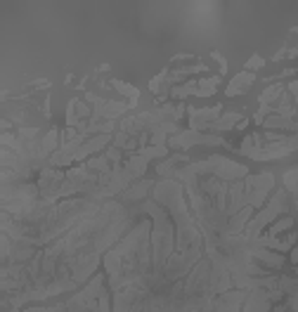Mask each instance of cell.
I'll use <instances>...</instances> for the list:
<instances>
[{"mask_svg":"<svg viewBox=\"0 0 298 312\" xmlns=\"http://www.w3.org/2000/svg\"><path fill=\"white\" fill-rule=\"evenodd\" d=\"M284 211H286V194L279 190L270 199V204L265 206L256 217H251V222L246 225V230H244V239L246 241H256L258 237H260V232L265 230L279 213H284Z\"/></svg>","mask_w":298,"mask_h":312,"instance_id":"6da1fadb","label":"cell"},{"mask_svg":"<svg viewBox=\"0 0 298 312\" xmlns=\"http://www.w3.org/2000/svg\"><path fill=\"white\" fill-rule=\"evenodd\" d=\"M168 144L175 149H185L192 144H225V140L218 135H201L199 130H185V133H177L175 137H171Z\"/></svg>","mask_w":298,"mask_h":312,"instance_id":"7a4b0ae2","label":"cell"},{"mask_svg":"<svg viewBox=\"0 0 298 312\" xmlns=\"http://www.w3.org/2000/svg\"><path fill=\"white\" fill-rule=\"evenodd\" d=\"M294 244H298V237L296 234H286L284 239L279 237H268V234H260L256 239V246H263V248H270V251H277V253H286L291 251Z\"/></svg>","mask_w":298,"mask_h":312,"instance_id":"3957f363","label":"cell"},{"mask_svg":"<svg viewBox=\"0 0 298 312\" xmlns=\"http://www.w3.org/2000/svg\"><path fill=\"white\" fill-rule=\"evenodd\" d=\"M218 116H220V107L190 109V125H192V130H203V128H208L213 121H218Z\"/></svg>","mask_w":298,"mask_h":312,"instance_id":"277c9868","label":"cell"},{"mask_svg":"<svg viewBox=\"0 0 298 312\" xmlns=\"http://www.w3.org/2000/svg\"><path fill=\"white\" fill-rule=\"evenodd\" d=\"M251 258H256L258 263H263L265 267H272V270H279L284 265V256L282 253L270 251V248H263V246H253L251 248Z\"/></svg>","mask_w":298,"mask_h":312,"instance_id":"5b68a950","label":"cell"},{"mask_svg":"<svg viewBox=\"0 0 298 312\" xmlns=\"http://www.w3.org/2000/svg\"><path fill=\"white\" fill-rule=\"evenodd\" d=\"M251 216H253V206H244L239 213H234L230 220V225H227V234L234 237V234H242L246 230V225L251 222Z\"/></svg>","mask_w":298,"mask_h":312,"instance_id":"8992f818","label":"cell"},{"mask_svg":"<svg viewBox=\"0 0 298 312\" xmlns=\"http://www.w3.org/2000/svg\"><path fill=\"white\" fill-rule=\"evenodd\" d=\"M253 81H256V76L251 73V71H242L239 76H234L230 81V85H227V97H234V95H242V93H246L248 90V85H253Z\"/></svg>","mask_w":298,"mask_h":312,"instance_id":"52a82bcc","label":"cell"},{"mask_svg":"<svg viewBox=\"0 0 298 312\" xmlns=\"http://www.w3.org/2000/svg\"><path fill=\"white\" fill-rule=\"evenodd\" d=\"M239 121H242V119H239V114L230 111V114H225L223 119H218V121L211 123V125H208V130H230V128H234Z\"/></svg>","mask_w":298,"mask_h":312,"instance_id":"ba28073f","label":"cell"},{"mask_svg":"<svg viewBox=\"0 0 298 312\" xmlns=\"http://www.w3.org/2000/svg\"><path fill=\"white\" fill-rule=\"evenodd\" d=\"M88 166V170H97V173H102V175H107L111 173V168H109V159L107 156H93L90 161L85 163Z\"/></svg>","mask_w":298,"mask_h":312,"instance_id":"9c48e42d","label":"cell"},{"mask_svg":"<svg viewBox=\"0 0 298 312\" xmlns=\"http://www.w3.org/2000/svg\"><path fill=\"white\" fill-rule=\"evenodd\" d=\"M294 227V217H279L274 225H270V230H268V237H277V234H282V232L291 230Z\"/></svg>","mask_w":298,"mask_h":312,"instance_id":"30bf717a","label":"cell"},{"mask_svg":"<svg viewBox=\"0 0 298 312\" xmlns=\"http://www.w3.org/2000/svg\"><path fill=\"white\" fill-rule=\"evenodd\" d=\"M220 83V78L218 76H213V78H206V81L199 83V88H197V95L199 97H208L216 93V85Z\"/></svg>","mask_w":298,"mask_h":312,"instance_id":"8fae6325","label":"cell"},{"mask_svg":"<svg viewBox=\"0 0 298 312\" xmlns=\"http://www.w3.org/2000/svg\"><path fill=\"white\" fill-rule=\"evenodd\" d=\"M147 190H149V182H137L133 190H128L123 194V199H125V201H137V199H142V196L147 194Z\"/></svg>","mask_w":298,"mask_h":312,"instance_id":"7c38bea8","label":"cell"},{"mask_svg":"<svg viewBox=\"0 0 298 312\" xmlns=\"http://www.w3.org/2000/svg\"><path fill=\"white\" fill-rule=\"evenodd\" d=\"M57 130H50L48 135L43 137V142H41V151H43V156H48V154H52L54 149H57Z\"/></svg>","mask_w":298,"mask_h":312,"instance_id":"4fadbf2b","label":"cell"},{"mask_svg":"<svg viewBox=\"0 0 298 312\" xmlns=\"http://www.w3.org/2000/svg\"><path fill=\"white\" fill-rule=\"evenodd\" d=\"M282 93H284V85H272V88H268V90L260 95V104H268V107H270Z\"/></svg>","mask_w":298,"mask_h":312,"instance_id":"5bb4252c","label":"cell"},{"mask_svg":"<svg viewBox=\"0 0 298 312\" xmlns=\"http://www.w3.org/2000/svg\"><path fill=\"white\" fill-rule=\"evenodd\" d=\"M185 161H187V156H180V154H177V156H173V159H166L163 163H159V168H156V170H159L161 175H171L173 166H175V163H185Z\"/></svg>","mask_w":298,"mask_h":312,"instance_id":"9a60e30c","label":"cell"},{"mask_svg":"<svg viewBox=\"0 0 298 312\" xmlns=\"http://www.w3.org/2000/svg\"><path fill=\"white\" fill-rule=\"evenodd\" d=\"M197 88H199V85H197L194 81H190V83H185V85H180V88H173L171 95L173 97H185V95H192V93L197 95Z\"/></svg>","mask_w":298,"mask_h":312,"instance_id":"2e32d148","label":"cell"},{"mask_svg":"<svg viewBox=\"0 0 298 312\" xmlns=\"http://www.w3.org/2000/svg\"><path fill=\"white\" fill-rule=\"evenodd\" d=\"M114 85H116V90H119V93H123V95H128V97H130V99H133V102H135V99H137V95H140V93H137L135 88H133V85H128V83L114 81Z\"/></svg>","mask_w":298,"mask_h":312,"instance_id":"e0dca14e","label":"cell"},{"mask_svg":"<svg viewBox=\"0 0 298 312\" xmlns=\"http://www.w3.org/2000/svg\"><path fill=\"white\" fill-rule=\"evenodd\" d=\"M74 107H76V116H88V114H90V107H88L85 102H78V99H74Z\"/></svg>","mask_w":298,"mask_h":312,"instance_id":"ac0fdd59","label":"cell"},{"mask_svg":"<svg viewBox=\"0 0 298 312\" xmlns=\"http://www.w3.org/2000/svg\"><path fill=\"white\" fill-rule=\"evenodd\" d=\"M263 64H265V62H263L260 57H251V59L246 62V69H258V67H263Z\"/></svg>","mask_w":298,"mask_h":312,"instance_id":"d6986e66","label":"cell"},{"mask_svg":"<svg viewBox=\"0 0 298 312\" xmlns=\"http://www.w3.org/2000/svg\"><path fill=\"white\" fill-rule=\"evenodd\" d=\"M272 312H284V308H277V310H272Z\"/></svg>","mask_w":298,"mask_h":312,"instance_id":"ffe728a7","label":"cell"}]
</instances>
